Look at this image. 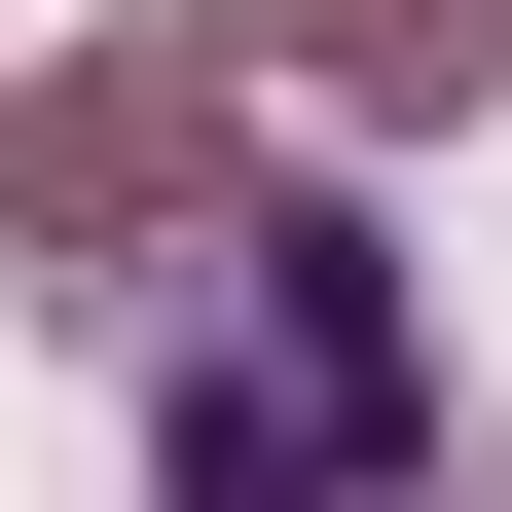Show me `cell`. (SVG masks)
Returning <instances> with one entry per match:
<instances>
[{
    "mask_svg": "<svg viewBox=\"0 0 512 512\" xmlns=\"http://www.w3.org/2000/svg\"><path fill=\"white\" fill-rule=\"evenodd\" d=\"M110 183H183V74H110V110H0V256H74Z\"/></svg>",
    "mask_w": 512,
    "mask_h": 512,
    "instance_id": "7a4b0ae2",
    "label": "cell"
},
{
    "mask_svg": "<svg viewBox=\"0 0 512 512\" xmlns=\"http://www.w3.org/2000/svg\"><path fill=\"white\" fill-rule=\"evenodd\" d=\"M147 512H439V366L366 220H220L147 330Z\"/></svg>",
    "mask_w": 512,
    "mask_h": 512,
    "instance_id": "6da1fadb",
    "label": "cell"
},
{
    "mask_svg": "<svg viewBox=\"0 0 512 512\" xmlns=\"http://www.w3.org/2000/svg\"><path fill=\"white\" fill-rule=\"evenodd\" d=\"M220 37H366V0H220Z\"/></svg>",
    "mask_w": 512,
    "mask_h": 512,
    "instance_id": "3957f363",
    "label": "cell"
}]
</instances>
